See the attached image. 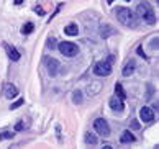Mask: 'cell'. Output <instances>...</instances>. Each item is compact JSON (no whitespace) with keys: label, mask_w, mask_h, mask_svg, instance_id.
Returning <instances> with one entry per match:
<instances>
[{"label":"cell","mask_w":159,"mask_h":149,"mask_svg":"<svg viewBox=\"0 0 159 149\" xmlns=\"http://www.w3.org/2000/svg\"><path fill=\"white\" fill-rule=\"evenodd\" d=\"M3 93H5V97H7V98H13V97L18 95V88H16L15 85H11V84H7V85H5Z\"/></svg>","instance_id":"cell-10"},{"label":"cell","mask_w":159,"mask_h":149,"mask_svg":"<svg viewBox=\"0 0 159 149\" xmlns=\"http://www.w3.org/2000/svg\"><path fill=\"white\" fill-rule=\"evenodd\" d=\"M93 129H95V133H98L100 136H105V138L110 134V126L107 120H103V118H97L93 121Z\"/></svg>","instance_id":"cell-5"},{"label":"cell","mask_w":159,"mask_h":149,"mask_svg":"<svg viewBox=\"0 0 159 149\" xmlns=\"http://www.w3.org/2000/svg\"><path fill=\"white\" fill-rule=\"evenodd\" d=\"M34 13H38V15H44V10L41 8V7H34Z\"/></svg>","instance_id":"cell-22"},{"label":"cell","mask_w":159,"mask_h":149,"mask_svg":"<svg viewBox=\"0 0 159 149\" xmlns=\"http://www.w3.org/2000/svg\"><path fill=\"white\" fill-rule=\"evenodd\" d=\"M131 129H139V123H138L136 120L131 121Z\"/></svg>","instance_id":"cell-21"},{"label":"cell","mask_w":159,"mask_h":149,"mask_svg":"<svg viewBox=\"0 0 159 149\" xmlns=\"http://www.w3.org/2000/svg\"><path fill=\"white\" fill-rule=\"evenodd\" d=\"M126 2H129V0H126Z\"/></svg>","instance_id":"cell-27"},{"label":"cell","mask_w":159,"mask_h":149,"mask_svg":"<svg viewBox=\"0 0 159 149\" xmlns=\"http://www.w3.org/2000/svg\"><path fill=\"white\" fill-rule=\"evenodd\" d=\"M64 33L67 34V36H77V33H79V28L75 23H69V25L64 28Z\"/></svg>","instance_id":"cell-13"},{"label":"cell","mask_w":159,"mask_h":149,"mask_svg":"<svg viewBox=\"0 0 159 149\" xmlns=\"http://www.w3.org/2000/svg\"><path fill=\"white\" fill-rule=\"evenodd\" d=\"M72 97H74V102H75V103H80V102H82V93H80L79 90H77V92H74Z\"/></svg>","instance_id":"cell-19"},{"label":"cell","mask_w":159,"mask_h":149,"mask_svg":"<svg viewBox=\"0 0 159 149\" xmlns=\"http://www.w3.org/2000/svg\"><path fill=\"white\" fill-rule=\"evenodd\" d=\"M23 103H25V100H23V98H20V100H16L15 103H11V105H10V110H16V108H18V106H21Z\"/></svg>","instance_id":"cell-18"},{"label":"cell","mask_w":159,"mask_h":149,"mask_svg":"<svg viewBox=\"0 0 159 149\" xmlns=\"http://www.w3.org/2000/svg\"><path fill=\"white\" fill-rule=\"evenodd\" d=\"M138 54H139V56H143V57H146V54H144V51H143V47H141V46L138 47Z\"/></svg>","instance_id":"cell-25"},{"label":"cell","mask_w":159,"mask_h":149,"mask_svg":"<svg viewBox=\"0 0 159 149\" xmlns=\"http://www.w3.org/2000/svg\"><path fill=\"white\" fill-rule=\"evenodd\" d=\"M134 15L139 16V18L143 20V21H146L148 25H154V23L157 21L154 10H152V7H151L148 2H139L136 5V13H134Z\"/></svg>","instance_id":"cell-1"},{"label":"cell","mask_w":159,"mask_h":149,"mask_svg":"<svg viewBox=\"0 0 159 149\" xmlns=\"http://www.w3.org/2000/svg\"><path fill=\"white\" fill-rule=\"evenodd\" d=\"M139 118L144 123H151L152 120H154V111H152L149 106H143V108L139 110Z\"/></svg>","instance_id":"cell-6"},{"label":"cell","mask_w":159,"mask_h":149,"mask_svg":"<svg viewBox=\"0 0 159 149\" xmlns=\"http://www.w3.org/2000/svg\"><path fill=\"white\" fill-rule=\"evenodd\" d=\"M110 108L113 111H123L125 105H123V100L118 98V97H111L110 98Z\"/></svg>","instance_id":"cell-7"},{"label":"cell","mask_w":159,"mask_h":149,"mask_svg":"<svg viewBox=\"0 0 159 149\" xmlns=\"http://www.w3.org/2000/svg\"><path fill=\"white\" fill-rule=\"evenodd\" d=\"M134 67H136V64H134L133 59H129V61L126 62V65L123 67V75H125V77H129V75L134 72Z\"/></svg>","instance_id":"cell-12"},{"label":"cell","mask_w":159,"mask_h":149,"mask_svg":"<svg viewBox=\"0 0 159 149\" xmlns=\"http://www.w3.org/2000/svg\"><path fill=\"white\" fill-rule=\"evenodd\" d=\"M57 67H59V61L57 59H48V70H49L51 77H56Z\"/></svg>","instance_id":"cell-8"},{"label":"cell","mask_w":159,"mask_h":149,"mask_svg":"<svg viewBox=\"0 0 159 149\" xmlns=\"http://www.w3.org/2000/svg\"><path fill=\"white\" fill-rule=\"evenodd\" d=\"M115 33V29L108 26V25H103V26H100V34H102V38H108L110 34H113Z\"/></svg>","instance_id":"cell-14"},{"label":"cell","mask_w":159,"mask_h":149,"mask_svg":"<svg viewBox=\"0 0 159 149\" xmlns=\"http://www.w3.org/2000/svg\"><path fill=\"white\" fill-rule=\"evenodd\" d=\"M33 29H34L33 23H26V25H25V26L21 28V33H23V34H30V33L33 31Z\"/></svg>","instance_id":"cell-17"},{"label":"cell","mask_w":159,"mask_h":149,"mask_svg":"<svg viewBox=\"0 0 159 149\" xmlns=\"http://www.w3.org/2000/svg\"><path fill=\"white\" fill-rule=\"evenodd\" d=\"M21 2H23V0H15V3H16V5H20Z\"/></svg>","instance_id":"cell-26"},{"label":"cell","mask_w":159,"mask_h":149,"mask_svg":"<svg viewBox=\"0 0 159 149\" xmlns=\"http://www.w3.org/2000/svg\"><path fill=\"white\" fill-rule=\"evenodd\" d=\"M15 128H16V131H21V129H23V123H21V121H18Z\"/></svg>","instance_id":"cell-24"},{"label":"cell","mask_w":159,"mask_h":149,"mask_svg":"<svg viewBox=\"0 0 159 149\" xmlns=\"http://www.w3.org/2000/svg\"><path fill=\"white\" fill-rule=\"evenodd\" d=\"M57 49H59L61 54L66 56V57H74V56H77V52H79L77 44L70 43V41H62V43H59L57 44Z\"/></svg>","instance_id":"cell-3"},{"label":"cell","mask_w":159,"mask_h":149,"mask_svg":"<svg viewBox=\"0 0 159 149\" xmlns=\"http://www.w3.org/2000/svg\"><path fill=\"white\" fill-rule=\"evenodd\" d=\"M116 18H118L120 23H123L125 26H129V28H134L136 26V15L134 11H131L126 7H116Z\"/></svg>","instance_id":"cell-2"},{"label":"cell","mask_w":159,"mask_h":149,"mask_svg":"<svg viewBox=\"0 0 159 149\" xmlns=\"http://www.w3.org/2000/svg\"><path fill=\"white\" fill-rule=\"evenodd\" d=\"M84 139H85V144H89V146H95L97 144V136L93 134V133H85V136H84Z\"/></svg>","instance_id":"cell-15"},{"label":"cell","mask_w":159,"mask_h":149,"mask_svg":"<svg viewBox=\"0 0 159 149\" xmlns=\"http://www.w3.org/2000/svg\"><path fill=\"white\" fill-rule=\"evenodd\" d=\"M120 141L123 142V144H129V142H134V141H136V138H134L133 133H129V129H126V131H123V133H121Z\"/></svg>","instance_id":"cell-9"},{"label":"cell","mask_w":159,"mask_h":149,"mask_svg":"<svg viewBox=\"0 0 159 149\" xmlns=\"http://www.w3.org/2000/svg\"><path fill=\"white\" fill-rule=\"evenodd\" d=\"M115 93H116V97L121 98V100L126 98V93H125V90H123V87H121L120 82H118V84H115Z\"/></svg>","instance_id":"cell-16"},{"label":"cell","mask_w":159,"mask_h":149,"mask_svg":"<svg viewBox=\"0 0 159 149\" xmlns=\"http://www.w3.org/2000/svg\"><path fill=\"white\" fill-rule=\"evenodd\" d=\"M11 138H13V133H8V131L0 134V139H11Z\"/></svg>","instance_id":"cell-20"},{"label":"cell","mask_w":159,"mask_h":149,"mask_svg":"<svg viewBox=\"0 0 159 149\" xmlns=\"http://www.w3.org/2000/svg\"><path fill=\"white\" fill-rule=\"evenodd\" d=\"M48 46H49V47H51V49H52V47H54V46H56V41H54V39H52V38H49V39H48Z\"/></svg>","instance_id":"cell-23"},{"label":"cell","mask_w":159,"mask_h":149,"mask_svg":"<svg viewBox=\"0 0 159 149\" xmlns=\"http://www.w3.org/2000/svg\"><path fill=\"white\" fill-rule=\"evenodd\" d=\"M5 49H7V54H8V57L11 59V61H20V52L16 51L13 46L5 44Z\"/></svg>","instance_id":"cell-11"},{"label":"cell","mask_w":159,"mask_h":149,"mask_svg":"<svg viewBox=\"0 0 159 149\" xmlns=\"http://www.w3.org/2000/svg\"><path fill=\"white\" fill-rule=\"evenodd\" d=\"M93 74L98 77H107L111 74V62L110 61H98L93 65Z\"/></svg>","instance_id":"cell-4"}]
</instances>
